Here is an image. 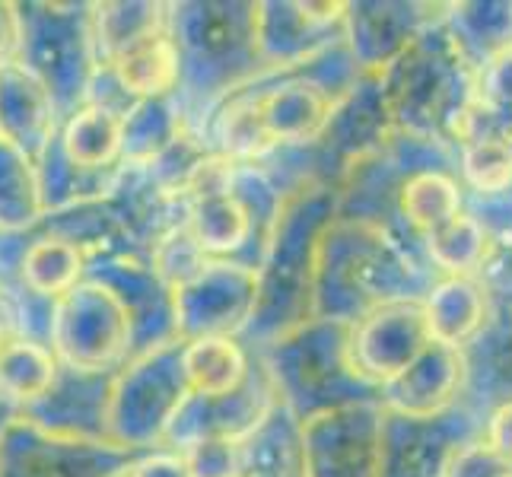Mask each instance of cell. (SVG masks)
I'll use <instances>...</instances> for the list:
<instances>
[{
    "label": "cell",
    "mask_w": 512,
    "mask_h": 477,
    "mask_svg": "<svg viewBox=\"0 0 512 477\" xmlns=\"http://www.w3.org/2000/svg\"><path fill=\"white\" fill-rule=\"evenodd\" d=\"M465 392L462 404L487 417L497 404L512 401V312L490 309L478 338L462 347Z\"/></svg>",
    "instance_id": "obj_24"
},
{
    "label": "cell",
    "mask_w": 512,
    "mask_h": 477,
    "mask_svg": "<svg viewBox=\"0 0 512 477\" xmlns=\"http://www.w3.org/2000/svg\"><path fill=\"white\" fill-rule=\"evenodd\" d=\"M45 220L35 163L0 140V233H35Z\"/></svg>",
    "instance_id": "obj_37"
},
{
    "label": "cell",
    "mask_w": 512,
    "mask_h": 477,
    "mask_svg": "<svg viewBox=\"0 0 512 477\" xmlns=\"http://www.w3.org/2000/svg\"><path fill=\"white\" fill-rule=\"evenodd\" d=\"M191 388L182 369V341L137 353L115 373L109 395V439L131 452H156Z\"/></svg>",
    "instance_id": "obj_7"
},
{
    "label": "cell",
    "mask_w": 512,
    "mask_h": 477,
    "mask_svg": "<svg viewBox=\"0 0 512 477\" xmlns=\"http://www.w3.org/2000/svg\"><path fill=\"white\" fill-rule=\"evenodd\" d=\"M29 242H32V233H0V284L4 287L20 280V268H23Z\"/></svg>",
    "instance_id": "obj_51"
},
{
    "label": "cell",
    "mask_w": 512,
    "mask_h": 477,
    "mask_svg": "<svg viewBox=\"0 0 512 477\" xmlns=\"http://www.w3.org/2000/svg\"><path fill=\"white\" fill-rule=\"evenodd\" d=\"M58 369L61 363L51 347L13 338L0 353V392L23 411L48 392Z\"/></svg>",
    "instance_id": "obj_40"
},
{
    "label": "cell",
    "mask_w": 512,
    "mask_h": 477,
    "mask_svg": "<svg viewBox=\"0 0 512 477\" xmlns=\"http://www.w3.org/2000/svg\"><path fill=\"white\" fill-rule=\"evenodd\" d=\"M16 23L20 45L16 61L26 64L45 83L58 105L61 121L86 105L93 74L99 67L96 35H93V4H48V0H20Z\"/></svg>",
    "instance_id": "obj_6"
},
{
    "label": "cell",
    "mask_w": 512,
    "mask_h": 477,
    "mask_svg": "<svg viewBox=\"0 0 512 477\" xmlns=\"http://www.w3.org/2000/svg\"><path fill=\"white\" fill-rule=\"evenodd\" d=\"M458 182L468 194H497L512 188L509 140L487 137L458 147Z\"/></svg>",
    "instance_id": "obj_42"
},
{
    "label": "cell",
    "mask_w": 512,
    "mask_h": 477,
    "mask_svg": "<svg viewBox=\"0 0 512 477\" xmlns=\"http://www.w3.org/2000/svg\"><path fill=\"white\" fill-rule=\"evenodd\" d=\"M0 315H4V322L10 325L16 338L51 347L58 299H48L16 280V284L4 287V293H0Z\"/></svg>",
    "instance_id": "obj_43"
},
{
    "label": "cell",
    "mask_w": 512,
    "mask_h": 477,
    "mask_svg": "<svg viewBox=\"0 0 512 477\" xmlns=\"http://www.w3.org/2000/svg\"><path fill=\"white\" fill-rule=\"evenodd\" d=\"M115 169H83L70 159L55 137L45 147V153L35 159V175H39V191L45 204V217L58 214V210L90 204V201H105L115 185Z\"/></svg>",
    "instance_id": "obj_33"
},
{
    "label": "cell",
    "mask_w": 512,
    "mask_h": 477,
    "mask_svg": "<svg viewBox=\"0 0 512 477\" xmlns=\"http://www.w3.org/2000/svg\"><path fill=\"white\" fill-rule=\"evenodd\" d=\"M58 140L64 153L83 169L121 166V118L99 105H83L61 121Z\"/></svg>",
    "instance_id": "obj_38"
},
{
    "label": "cell",
    "mask_w": 512,
    "mask_h": 477,
    "mask_svg": "<svg viewBox=\"0 0 512 477\" xmlns=\"http://www.w3.org/2000/svg\"><path fill=\"white\" fill-rule=\"evenodd\" d=\"M242 477H306L303 423L280 401L242 443Z\"/></svg>",
    "instance_id": "obj_31"
},
{
    "label": "cell",
    "mask_w": 512,
    "mask_h": 477,
    "mask_svg": "<svg viewBox=\"0 0 512 477\" xmlns=\"http://www.w3.org/2000/svg\"><path fill=\"white\" fill-rule=\"evenodd\" d=\"M379 90L395 131L452 147L458 118L478 93V74L439 20L379 70Z\"/></svg>",
    "instance_id": "obj_4"
},
{
    "label": "cell",
    "mask_w": 512,
    "mask_h": 477,
    "mask_svg": "<svg viewBox=\"0 0 512 477\" xmlns=\"http://www.w3.org/2000/svg\"><path fill=\"white\" fill-rule=\"evenodd\" d=\"M509 468L512 465L503 462V458L493 452L484 443V436H481V439H474V443H468V446H462V449L455 452V458L449 462L446 477H500Z\"/></svg>",
    "instance_id": "obj_48"
},
{
    "label": "cell",
    "mask_w": 512,
    "mask_h": 477,
    "mask_svg": "<svg viewBox=\"0 0 512 477\" xmlns=\"http://www.w3.org/2000/svg\"><path fill=\"white\" fill-rule=\"evenodd\" d=\"M16 45H20V23H16V7L0 0V64L16 58Z\"/></svg>",
    "instance_id": "obj_52"
},
{
    "label": "cell",
    "mask_w": 512,
    "mask_h": 477,
    "mask_svg": "<svg viewBox=\"0 0 512 477\" xmlns=\"http://www.w3.org/2000/svg\"><path fill=\"white\" fill-rule=\"evenodd\" d=\"M115 373H83V369L61 366L48 392L20 411L23 420L51 436L90 439V443H112L109 439V395Z\"/></svg>",
    "instance_id": "obj_19"
},
{
    "label": "cell",
    "mask_w": 512,
    "mask_h": 477,
    "mask_svg": "<svg viewBox=\"0 0 512 477\" xmlns=\"http://www.w3.org/2000/svg\"><path fill=\"white\" fill-rule=\"evenodd\" d=\"M500 477H512V468H509V471H506V474H500Z\"/></svg>",
    "instance_id": "obj_55"
},
{
    "label": "cell",
    "mask_w": 512,
    "mask_h": 477,
    "mask_svg": "<svg viewBox=\"0 0 512 477\" xmlns=\"http://www.w3.org/2000/svg\"><path fill=\"white\" fill-rule=\"evenodd\" d=\"M86 280L105 287L131 325L134 357L156 347L179 341L175 331V296L163 277L150 268L147 258L137 255H99L86 261Z\"/></svg>",
    "instance_id": "obj_15"
},
{
    "label": "cell",
    "mask_w": 512,
    "mask_h": 477,
    "mask_svg": "<svg viewBox=\"0 0 512 477\" xmlns=\"http://www.w3.org/2000/svg\"><path fill=\"white\" fill-rule=\"evenodd\" d=\"M51 350L61 366L83 373H118L134 357L128 315L109 290L83 277L58 299Z\"/></svg>",
    "instance_id": "obj_8"
},
{
    "label": "cell",
    "mask_w": 512,
    "mask_h": 477,
    "mask_svg": "<svg viewBox=\"0 0 512 477\" xmlns=\"http://www.w3.org/2000/svg\"><path fill=\"white\" fill-rule=\"evenodd\" d=\"M382 404H353L303 423L306 477H379Z\"/></svg>",
    "instance_id": "obj_16"
},
{
    "label": "cell",
    "mask_w": 512,
    "mask_h": 477,
    "mask_svg": "<svg viewBox=\"0 0 512 477\" xmlns=\"http://www.w3.org/2000/svg\"><path fill=\"white\" fill-rule=\"evenodd\" d=\"M125 477H191V474L185 468L182 452H175V449H156V452H144V455H140Z\"/></svg>",
    "instance_id": "obj_49"
},
{
    "label": "cell",
    "mask_w": 512,
    "mask_h": 477,
    "mask_svg": "<svg viewBox=\"0 0 512 477\" xmlns=\"http://www.w3.org/2000/svg\"><path fill=\"white\" fill-rule=\"evenodd\" d=\"M509 147H512V137H509Z\"/></svg>",
    "instance_id": "obj_57"
},
{
    "label": "cell",
    "mask_w": 512,
    "mask_h": 477,
    "mask_svg": "<svg viewBox=\"0 0 512 477\" xmlns=\"http://www.w3.org/2000/svg\"><path fill=\"white\" fill-rule=\"evenodd\" d=\"M109 67L115 70V77L134 99H160L179 93L182 70H179V51H175L169 29L134 45Z\"/></svg>",
    "instance_id": "obj_36"
},
{
    "label": "cell",
    "mask_w": 512,
    "mask_h": 477,
    "mask_svg": "<svg viewBox=\"0 0 512 477\" xmlns=\"http://www.w3.org/2000/svg\"><path fill=\"white\" fill-rule=\"evenodd\" d=\"M252 353L268 369L280 404L299 423L353 404H379L382 398L379 388L353 366L350 325L344 322L312 318Z\"/></svg>",
    "instance_id": "obj_5"
},
{
    "label": "cell",
    "mask_w": 512,
    "mask_h": 477,
    "mask_svg": "<svg viewBox=\"0 0 512 477\" xmlns=\"http://www.w3.org/2000/svg\"><path fill=\"white\" fill-rule=\"evenodd\" d=\"M423 315L436 344L462 350L487 325L490 299L474 277H439L423 299Z\"/></svg>",
    "instance_id": "obj_28"
},
{
    "label": "cell",
    "mask_w": 512,
    "mask_h": 477,
    "mask_svg": "<svg viewBox=\"0 0 512 477\" xmlns=\"http://www.w3.org/2000/svg\"><path fill=\"white\" fill-rule=\"evenodd\" d=\"M169 29V4L163 0H115L93 4V35L99 64L118 61L134 45Z\"/></svg>",
    "instance_id": "obj_32"
},
{
    "label": "cell",
    "mask_w": 512,
    "mask_h": 477,
    "mask_svg": "<svg viewBox=\"0 0 512 477\" xmlns=\"http://www.w3.org/2000/svg\"><path fill=\"white\" fill-rule=\"evenodd\" d=\"M465 210V188L449 169L414 172L398 188V239L420 252L433 229L446 226ZM423 255V252H420Z\"/></svg>",
    "instance_id": "obj_26"
},
{
    "label": "cell",
    "mask_w": 512,
    "mask_h": 477,
    "mask_svg": "<svg viewBox=\"0 0 512 477\" xmlns=\"http://www.w3.org/2000/svg\"><path fill=\"white\" fill-rule=\"evenodd\" d=\"M172 296L179 341L242 338L258 306V271L229 258H207Z\"/></svg>",
    "instance_id": "obj_10"
},
{
    "label": "cell",
    "mask_w": 512,
    "mask_h": 477,
    "mask_svg": "<svg viewBox=\"0 0 512 477\" xmlns=\"http://www.w3.org/2000/svg\"><path fill=\"white\" fill-rule=\"evenodd\" d=\"M105 204L112 207L118 226L125 229L140 258H147L153 245L188 217V204L156 182L147 166H118Z\"/></svg>",
    "instance_id": "obj_22"
},
{
    "label": "cell",
    "mask_w": 512,
    "mask_h": 477,
    "mask_svg": "<svg viewBox=\"0 0 512 477\" xmlns=\"http://www.w3.org/2000/svg\"><path fill=\"white\" fill-rule=\"evenodd\" d=\"M20 420V408H16V404L0 392V439H4V433L13 427V423Z\"/></svg>",
    "instance_id": "obj_53"
},
{
    "label": "cell",
    "mask_w": 512,
    "mask_h": 477,
    "mask_svg": "<svg viewBox=\"0 0 512 477\" xmlns=\"http://www.w3.org/2000/svg\"><path fill=\"white\" fill-rule=\"evenodd\" d=\"M252 366V350L239 338L182 341V369L194 395H226L242 385Z\"/></svg>",
    "instance_id": "obj_34"
},
{
    "label": "cell",
    "mask_w": 512,
    "mask_h": 477,
    "mask_svg": "<svg viewBox=\"0 0 512 477\" xmlns=\"http://www.w3.org/2000/svg\"><path fill=\"white\" fill-rule=\"evenodd\" d=\"M0 293H4V284H0Z\"/></svg>",
    "instance_id": "obj_56"
},
{
    "label": "cell",
    "mask_w": 512,
    "mask_h": 477,
    "mask_svg": "<svg viewBox=\"0 0 512 477\" xmlns=\"http://www.w3.org/2000/svg\"><path fill=\"white\" fill-rule=\"evenodd\" d=\"M481 436H484V443L503 458V462L512 465V401L497 404L493 411H487Z\"/></svg>",
    "instance_id": "obj_50"
},
{
    "label": "cell",
    "mask_w": 512,
    "mask_h": 477,
    "mask_svg": "<svg viewBox=\"0 0 512 477\" xmlns=\"http://www.w3.org/2000/svg\"><path fill=\"white\" fill-rule=\"evenodd\" d=\"M83 277H86L83 252L74 249L70 242L45 233V229H35L26 258H23V268H20V284H26L29 290L42 293L48 299H61L74 290Z\"/></svg>",
    "instance_id": "obj_39"
},
{
    "label": "cell",
    "mask_w": 512,
    "mask_h": 477,
    "mask_svg": "<svg viewBox=\"0 0 512 477\" xmlns=\"http://www.w3.org/2000/svg\"><path fill=\"white\" fill-rule=\"evenodd\" d=\"M58 131L61 115L45 83L16 58L0 64V140L35 163Z\"/></svg>",
    "instance_id": "obj_23"
},
{
    "label": "cell",
    "mask_w": 512,
    "mask_h": 477,
    "mask_svg": "<svg viewBox=\"0 0 512 477\" xmlns=\"http://www.w3.org/2000/svg\"><path fill=\"white\" fill-rule=\"evenodd\" d=\"M169 35L179 51V96L194 131L217 102L264 74L255 42V0L169 4Z\"/></svg>",
    "instance_id": "obj_3"
},
{
    "label": "cell",
    "mask_w": 512,
    "mask_h": 477,
    "mask_svg": "<svg viewBox=\"0 0 512 477\" xmlns=\"http://www.w3.org/2000/svg\"><path fill=\"white\" fill-rule=\"evenodd\" d=\"M465 392V357L446 344H430L420 357L382 385L379 404L404 417H436L462 401Z\"/></svg>",
    "instance_id": "obj_21"
},
{
    "label": "cell",
    "mask_w": 512,
    "mask_h": 477,
    "mask_svg": "<svg viewBox=\"0 0 512 477\" xmlns=\"http://www.w3.org/2000/svg\"><path fill=\"white\" fill-rule=\"evenodd\" d=\"M277 392L268 376V369L252 353L249 376L242 379L239 388L226 395H188L182 411L175 414L172 427L166 433L163 449H185L201 439H226V443H245L268 414L277 408Z\"/></svg>",
    "instance_id": "obj_14"
},
{
    "label": "cell",
    "mask_w": 512,
    "mask_h": 477,
    "mask_svg": "<svg viewBox=\"0 0 512 477\" xmlns=\"http://www.w3.org/2000/svg\"><path fill=\"white\" fill-rule=\"evenodd\" d=\"M147 261H150V268L163 277V284L175 293V290H179L182 284H188V280L204 268L207 255L201 252V245L194 242L188 223H179V226L169 229V233L153 245Z\"/></svg>",
    "instance_id": "obj_44"
},
{
    "label": "cell",
    "mask_w": 512,
    "mask_h": 477,
    "mask_svg": "<svg viewBox=\"0 0 512 477\" xmlns=\"http://www.w3.org/2000/svg\"><path fill=\"white\" fill-rule=\"evenodd\" d=\"M474 280L490 299V309L512 312V242H490L478 271H474Z\"/></svg>",
    "instance_id": "obj_46"
},
{
    "label": "cell",
    "mask_w": 512,
    "mask_h": 477,
    "mask_svg": "<svg viewBox=\"0 0 512 477\" xmlns=\"http://www.w3.org/2000/svg\"><path fill=\"white\" fill-rule=\"evenodd\" d=\"M140 455L115 443L51 436L20 417L0 439V477H125Z\"/></svg>",
    "instance_id": "obj_11"
},
{
    "label": "cell",
    "mask_w": 512,
    "mask_h": 477,
    "mask_svg": "<svg viewBox=\"0 0 512 477\" xmlns=\"http://www.w3.org/2000/svg\"><path fill=\"white\" fill-rule=\"evenodd\" d=\"M465 210L478 220L490 242H512V188L497 194H468Z\"/></svg>",
    "instance_id": "obj_47"
},
{
    "label": "cell",
    "mask_w": 512,
    "mask_h": 477,
    "mask_svg": "<svg viewBox=\"0 0 512 477\" xmlns=\"http://www.w3.org/2000/svg\"><path fill=\"white\" fill-rule=\"evenodd\" d=\"M39 229L70 242L74 249L83 252L86 261L99 255H137L125 236V229L118 226L112 207L105 201H90V204L58 210V214H48Z\"/></svg>",
    "instance_id": "obj_35"
},
{
    "label": "cell",
    "mask_w": 512,
    "mask_h": 477,
    "mask_svg": "<svg viewBox=\"0 0 512 477\" xmlns=\"http://www.w3.org/2000/svg\"><path fill=\"white\" fill-rule=\"evenodd\" d=\"M443 13L446 4L427 0H347L344 42L363 74H379Z\"/></svg>",
    "instance_id": "obj_17"
},
{
    "label": "cell",
    "mask_w": 512,
    "mask_h": 477,
    "mask_svg": "<svg viewBox=\"0 0 512 477\" xmlns=\"http://www.w3.org/2000/svg\"><path fill=\"white\" fill-rule=\"evenodd\" d=\"M252 86L258 93L261 121L277 147H312L322 137L334 105L341 102L306 67L261 74Z\"/></svg>",
    "instance_id": "obj_20"
},
{
    "label": "cell",
    "mask_w": 512,
    "mask_h": 477,
    "mask_svg": "<svg viewBox=\"0 0 512 477\" xmlns=\"http://www.w3.org/2000/svg\"><path fill=\"white\" fill-rule=\"evenodd\" d=\"M481 433L484 414L462 401L436 417H404L382 408L379 477H446L455 452Z\"/></svg>",
    "instance_id": "obj_9"
},
{
    "label": "cell",
    "mask_w": 512,
    "mask_h": 477,
    "mask_svg": "<svg viewBox=\"0 0 512 477\" xmlns=\"http://www.w3.org/2000/svg\"><path fill=\"white\" fill-rule=\"evenodd\" d=\"M16 338V334L10 331V325L4 322V315H0V353H4V347Z\"/></svg>",
    "instance_id": "obj_54"
},
{
    "label": "cell",
    "mask_w": 512,
    "mask_h": 477,
    "mask_svg": "<svg viewBox=\"0 0 512 477\" xmlns=\"http://www.w3.org/2000/svg\"><path fill=\"white\" fill-rule=\"evenodd\" d=\"M392 131L395 128L382 102L379 74H360L350 93L334 105L322 137L306 147L312 182L338 188L347 172L366 156H373Z\"/></svg>",
    "instance_id": "obj_13"
},
{
    "label": "cell",
    "mask_w": 512,
    "mask_h": 477,
    "mask_svg": "<svg viewBox=\"0 0 512 477\" xmlns=\"http://www.w3.org/2000/svg\"><path fill=\"white\" fill-rule=\"evenodd\" d=\"M198 134L204 137L210 153H217L236 166H255L277 150V144L261 121L258 93L252 83L217 102L204 115Z\"/></svg>",
    "instance_id": "obj_25"
},
{
    "label": "cell",
    "mask_w": 512,
    "mask_h": 477,
    "mask_svg": "<svg viewBox=\"0 0 512 477\" xmlns=\"http://www.w3.org/2000/svg\"><path fill=\"white\" fill-rule=\"evenodd\" d=\"M443 23L474 74L512 51V0H462L446 4Z\"/></svg>",
    "instance_id": "obj_27"
},
{
    "label": "cell",
    "mask_w": 512,
    "mask_h": 477,
    "mask_svg": "<svg viewBox=\"0 0 512 477\" xmlns=\"http://www.w3.org/2000/svg\"><path fill=\"white\" fill-rule=\"evenodd\" d=\"M179 452L191 477H242V443L201 439Z\"/></svg>",
    "instance_id": "obj_45"
},
{
    "label": "cell",
    "mask_w": 512,
    "mask_h": 477,
    "mask_svg": "<svg viewBox=\"0 0 512 477\" xmlns=\"http://www.w3.org/2000/svg\"><path fill=\"white\" fill-rule=\"evenodd\" d=\"M439 274L385 226L334 217L312 287V318L353 325L388 303H423Z\"/></svg>",
    "instance_id": "obj_1"
},
{
    "label": "cell",
    "mask_w": 512,
    "mask_h": 477,
    "mask_svg": "<svg viewBox=\"0 0 512 477\" xmlns=\"http://www.w3.org/2000/svg\"><path fill=\"white\" fill-rule=\"evenodd\" d=\"M188 131V112L179 93L137 99L121 118V166H150Z\"/></svg>",
    "instance_id": "obj_29"
},
{
    "label": "cell",
    "mask_w": 512,
    "mask_h": 477,
    "mask_svg": "<svg viewBox=\"0 0 512 477\" xmlns=\"http://www.w3.org/2000/svg\"><path fill=\"white\" fill-rule=\"evenodd\" d=\"M490 239L468 210L420 242V252L439 277H474Z\"/></svg>",
    "instance_id": "obj_41"
},
{
    "label": "cell",
    "mask_w": 512,
    "mask_h": 477,
    "mask_svg": "<svg viewBox=\"0 0 512 477\" xmlns=\"http://www.w3.org/2000/svg\"><path fill=\"white\" fill-rule=\"evenodd\" d=\"M433 344L423 303H388L350 325V360L379 392Z\"/></svg>",
    "instance_id": "obj_18"
},
{
    "label": "cell",
    "mask_w": 512,
    "mask_h": 477,
    "mask_svg": "<svg viewBox=\"0 0 512 477\" xmlns=\"http://www.w3.org/2000/svg\"><path fill=\"white\" fill-rule=\"evenodd\" d=\"M185 223L207 258H229L255 271L252 220L245 214V207L233 198V191L191 201Z\"/></svg>",
    "instance_id": "obj_30"
},
{
    "label": "cell",
    "mask_w": 512,
    "mask_h": 477,
    "mask_svg": "<svg viewBox=\"0 0 512 477\" xmlns=\"http://www.w3.org/2000/svg\"><path fill=\"white\" fill-rule=\"evenodd\" d=\"M338 217V188L312 182L287 194L258 268V306L242 331L245 350H261L312 322V287L325 229Z\"/></svg>",
    "instance_id": "obj_2"
},
{
    "label": "cell",
    "mask_w": 512,
    "mask_h": 477,
    "mask_svg": "<svg viewBox=\"0 0 512 477\" xmlns=\"http://www.w3.org/2000/svg\"><path fill=\"white\" fill-rule=\"evenodd\" d=\"M255 42L264 74L303 67L344 42L341 0H255Z\"/></svg>",
    "instance_id": "obj_12"
}]
</instances>
